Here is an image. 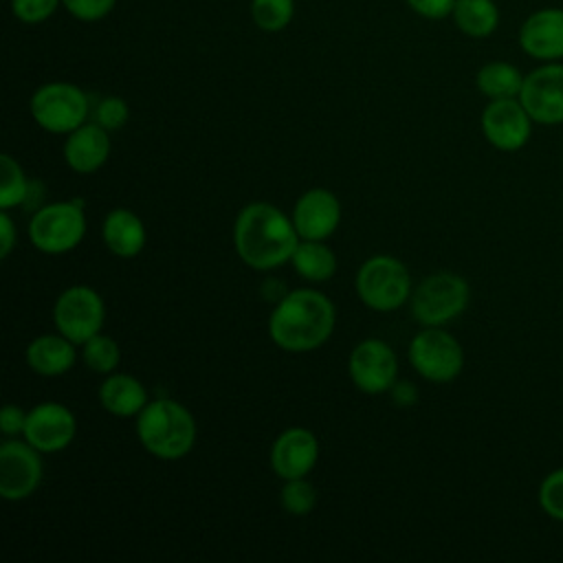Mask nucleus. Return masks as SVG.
<instances>
[{
	"label": "nucleus",
	"mask_w": 563,
	"mask_h": 563,
	"mask_svg": "<svg viewBox=\"0 0 563 563\" xmlns=\"http://www.w3.org/2000/svg\"><path fill=\"white\" fill-rule=\"evenodd\" d=\"M484 139L501 152L521 150L532 134V119L519 97L515 99H493L482 112Z\"/></svg>",
	"instance_id": "13"
},
{
	"label": "nucleus",
	"mask_w": 563,
	"mask_h": 563,
	"mask_svg": "<svg viewBox=\"0 0 563 563\" xmlns=\"http://www.w3.org/2000/svg\"><path fill=\"white\" fill-rule=\"evenodd\" d=\"M97 396L99 405L117 418H136L150 402L143 383L130 374L119 372L106 376V380L99 385Z\"/></svg>",
	"instance_id": "21"
},
{
	"label": "nucleus",
	"mask_w": 563,
	"mask_h": 563,
	"mask_svg": "<svg viewBox=\"0 0 563 563\" xmlns=\"http://www.w3.org/2000/svg\"><path fill=\"white\" fill-rule=\"evenodd\" d=\"M389 394H391V400H394L398 407H411V405H416V400H418V389H416V385L409 383V380H396L394 387L389 389Z\"/></svg>",
	"instance_id": "36"
},
{
	"label": "nucleus",
	"mask_w": 563,
	"mask_h": 563,
	"mask_svg": "<svg viewBox=\"0 0 563 563\" xmlns=\"http://www.w3.org/2000/svg\"><path fill=\"white\" fill-rule=\"evenodd\" d=\"M0 209H11L18 205H24L29 196L31 183L24 176L22 165L11 156L2 154L0 156Z\"/></svg>",
	"instance_id": "27"
},
{
	"label": "nucleus",
	"mask_w": 563,
	"mask_h": 563,
	"mask_svg": "<svg viewBox=\"0 0 563 563\" xmlns=\"http://www.w3.org/2000/svg\"><path fill=\"white\" fill-rule=\"evenodd\" d=\"M64 163L77 174H95L110 156V132L95 121H86L70 134H66Z\"/></svg>",
	"instance_id": "18"
},
{
	"label": "nucleus",
	"mask_w": 563,
	"mask_h": 563,
	"mask_svg": "<svg viewBox=\"0 0 563 563\" xmlns=\"http://www.w3.org/2000/svg\"><path fill=\"white\" fill-rule=\"evenodd\" d=\"M477 90L488 99H515L521 92L523 75L521 70L504 59H493L479 66L475 75Z\"/></svg>",
	"instance_id": "22"
},
{
	"label": "nucleus",
	"mask_w": 563,
	"mask_h": 563,
	"mask_svg": "<svg viewBox=\"0 0 563 563\" xmlns=\"http://www.w3.org/2000/svg\"><path fill=\"white\" fill-rule=\"evenodd\" d=\"M334 303L317 288H297L279 297L268 317V334L284 352H310L334 332Z\"/></svg>",
	"instance_id": "2"
},
{
	"label": "nucleus",
	"mask_w": 563,
	"mask_h": 563,
	"mask_svg": "<svg viewBox=\"0 0 563 563\" xmlns=\"http://www.w3.org/2000/svg\"><path fill=\"white\" fill-rule=\"evenodd\" d=\"M59 7H62V0H11L9 2L11 15L22 24H42L51 20Z\"/></svg>",
	"instance_id": "30"
},
{
	"label": "nucleus",
	"mask_w": 563,
	"mask_h": 563,
	"mask_svg": "<svg viewBox=\"0 0 563 563\" xmlns=\"http://www.w3.org/2000/svg\"><path fill=\"white\" fill-rule=\"evenodd\" d=\"M411 273L394 255L367 257L356 273V295L369 310L391 312L411 297Z\"/></svg>",
	"instance_id": "4"
},
{
	"label": "nucleus",
	"mask_w": 563,
	"mask_h": 563,
	"mask_svg": "<svg viewBox=\"0 0 563 563\" xmlns=\"http://www.w3.org/2000/svg\"><path fill=\"white\" fill-rule=\"evenodd\" d=\"M319 460V440L306 427L282 431L271 446V468L279 479L306 477Z\"/></svg>",
	"instance_id": "16"
},
{
	"label": "nucleus",
	"mask_w": 563,
	"mask_h": 563,
	"mask_svg": "<svg viewBox=\"0 0 563 563\" xmlns=\"http://www.w3.org/2000/svg\"><path fill=\"white\" fill-rule=\"evenodd\" d=\"M407 7L427 20H444L451 18L455 0H405Z\"/></svg>",
	"instance_id": "33"
},
{
	"label": "nucleus",
	"mask_w": 563,
	"mask_h": 563,
	"mask_svg": "<svg viewBox=\"0 0 563 563\" xmlns=\"http://www.w3.org/2000/svg\"><path fill=\"white\" fill-rule=\"evenodd\" d=\"M24 424H26V411L20 409L18 405H11L7 402L0 411V431L7 435V438H13L18 433L24 431Z\"/></svg>",
	"instance_id": "34"
},
{
	"label": "nucleus",
	"mask_w": 563,
	"mask_h": 563,
	"mask_svg": "<svg viewBox=\"0 0 563 563\" xmlns=\"http://www.w3.org/2000/svg\"><path fill=\"white\" fill-rule=\"evenodd\" d=\"M471 299L468 282L451 271H440L424 277L409 297V308L413 319L427 325H446L460 317Z\"/></svg>",
	"instance_id": "5"
},
{
	"label": "nucleus",
	"mask_w": 563,
	"mask_h": 563,
	"mask_svg": "<svg viewBox=\"0 0 563 563\" xmlns=\"http://www.w3.org/2000/svg\"><path fill=\"white\" fill-rule=\"evenodd\" d=\"M15 240H18V231H15V224L9 216V209H2L0 211V257L7 260L15 246Z\"/></svg>",
	"instance_id": "35"
},
{
	"label": "nucleus",
	"mask_w": 563,
	"mask_h": 563,
	"mask_svg": "<svg viewBox=\"0 0 563 563\" xmlns=\"http://www.w3.org/2000/svg\"><path fill=\"white\" fill-rule=\"evenodd\" d=\"M196 435L194 413L172 398H156L136 416V438L158 460L174 462L185 457L194 449Z\"/></svg>",
	"instance_id": "3"
},
{
	"label": "nucleus",
	"mask_w": 563,
	"mask_h": 563,
	"mask_svg": "<svg viewBox=\"0 0 563 563\" xmlns=\"http://www.w3.org/2000/svg\"><path fill=\"white\" fill-rule=\"evenodd\" d=\"M249 13L260 31L279 33L295 18V0H251Z\"/></svg>",
	"instance_id": "26"
},
{
	"label": "nucleus",
	"mask_w": 563,
	"mask_h": 563,
	"mask_svg": "<svg viewBox=\"0 0 563 563\" xmlns=\"http://www.w3.org/2000/svg\"><path fill=\"white\" fill-rule=\"evenodd\" d=\"M347 374L358 391L369 396L387 394L398 380L396 352L383 339H365L352 350Z\"/></svg>",
	"instance_id": "10"
},
{
	"label": "nucleus",
	"mask_w": 563,
	"mask_h": 563,
	"mask_svg": "<svg viewBox=\"0 0 563 563\" xmlns=\"http://www.w3.org/2000/svg\"><path fill=\"white\" fill-rule=\"evenodd\" d=\"M519 46L539 62L563 59V9L543 7L532 11L519 26Z\"/></svg>",
	"instance_id": "17"
},
{
	"label": "nucleus",
	"mask_w": 563,
	"mask_h": 563,
	"mask_svg": "<svg viewBox=\"0 0 563 563\" xmlns=\"http://www.w3.org/2000/svg\"><path fill=\"white\" fill-rule=\"evenodd\" d=\"M290 264L308 282H328L336 273V255L323 240H299Z\"/></svg>",
	"instance_id": "23"
},
{
	"label": "nucleus",
	"mask_w": 563,
	"mask_h": 563,
	"mask_svg": "<svg viewBox=\"0 0 563 563\" xmlns=\"http://www.w3.org/2000/svg\"><path fill=\"white\" fill-rule=\"evenodd\" d=\"M77 433L75 413L55 400H46L26 411L24 440L40 453H57L70 446Z\"/></svg>",
	"instance_id": "14"
},
{
	"label": "nucleus",
	"mask_w": 563,
	"mask_h": 563,
	"mask_svg": "<svg viewBox=\"0 0 563 563\" xmlns=\"http://www.w3.org/2000/svg\"><path fill=\"white\" fill-rule=\"evenodd\" d=\"M290 218L301 240H328L341 222V202L330 189L312 187L297 198Z\"/></svg>",
	"instance_id": "15"
},
{
	"label": "nucleus",
	"mask_w": 563,
	"mask_h": 563,
	"mask_svg": "<svg viewBox=\"0 0 563 563\" xmlns=\"http://www.w3.org/2000/svg\"><path fill=\"white\" fill-rule=\"evenodd\" d=\"M539 506L556 521H563V468L548 473L539 486Z\"/></svg>",
	"instance_id": "31"
},
{
	"label": "nucleus",
	"mask_w": 563,
	"mask_h": 563,
	"mask_svg": "<svg viewBox=\"0 0 563 563\" xmlns=\"http://www.w3.org/2000/svg\"><path fill=\"white\" fill-rule=\"evenodd\" d=\"M299 240L292 218L262 200L244 205L233 224L235 253L253 271H273L290 262Z\"/></svg>",
	"instance_id": "1"
},
{
	"label": "nucleus",
	"mask_w": 563,
	"mask_h": 563,
	"mask_svg": "<svg viewBox=\"0 0 563 563\" xmlns=\"http://www.w3.org/2000/svg\"><path fill=\"white\" fill-rule=\"evenodd\" d=\"M519 101L523 103L534 123H563V64L543 62L541 66L523 75Z\"/></svg>",
	"instance_id": "12"
},
{
	"label": "nucleus",
	"mask_w": 563,
	"mask_h": 563,
	"mask_svg": "<svg viewBox=\"0 0 563 563\" xmlns=\"http://www.w3.org/2000/svg\"><path fill=\"white\" fill-rule=\"evenodd\" d=\"M86 235L81 200H59L35 209L29 220L31 244L46 255H64L79 246Z\"/></svg>",
	"instance_id": "6"
},
{
	"label": "nucleus",
	"mask_w": 563,
	"mask_h": 563,
	"mask_svg": "<svg viewBox=\"0 0 563 563\" xmlns=\"http://www.w3.org/2000/svg\"><path fill=\"white\" fill-rule=\"evenodd\" d=\"M101 238L106 249L112 255L128 260V257H136L143 251L147 233H145L143 220L134 211L125 207H117L108 211V216L103 218Z\"/></svg>",
	"instance_id": "19"
},
{
	"label": "nucleus",
	"mask_w": 563,
	"mask_h": 563,
	"mask_svg": "<svg viewBox=\"0 0 563 563\" xmlns=\"http://www.w3.org/2000/svg\"><path fill=\"white\" fill-rule=\"evenodd\" d=\"M407 356L411 367L429 383H451L464 369V350L442 325L422 328L411 339Z\"/></svg>",
	"instance_id": "8"
},
{
	"label": "nucleus",
	"mask_w": 563,
	"mask_h": 563,
	"mask_svg": "<svg viewBox=\"0 0 563 563\" xmlns=\"http://www.w3.org/2000/svg\"><path fill=\"white\" fill-rule=\"evenodd\" d=\"M451 18L457 31L468 37L482 40L497 31L499 7L495 4V0H455Z\"/></svg>",
	"instance_id": "24"
},
{
	"label": "nucleus",
	"mask_w": 563,
	"mask_h": 563,
	"mask_svg": "<svg viewBox=\"0 0 563 563\" xmlns=\"http://www.w3.org/2000/svg\"><path fill=\"white\" fill-rule=\"evenodd\" d=\"M77 343L66 339L62 332L57 334H40L35 336L24 352L26 365L40 376H62L73 369L77 361Z\"/></svg>",
	"instance_id": "20"
},
{
	"label": "nucleus",
	"mask_w": 563,
	"mask_h": 563,
	"mask_svg": "<svg viewBox=\"0 0 563 563\" xmlns=\"http://www.w3.org/2000/svg\"><path fill=\"white\" fill-rule=\"evenodd\" d=\"M53 321L57 332L81 345L101 332L106 323V303L95 288L75 284L62 290L55 299Z\"/></svg>",
	"instance_id": "9"
},
{
	"label": "nucleus",
	"mask_w": 563,
	"mask_h": 563,
	"mask_svg": "<svg viewBox=\"0 0 563 563\" xmlns=\"http://www.w3.org/2000/svg\"><path fill=\"white\" fill-rule=\"evenodd\" d=\"M279 501L288 515L306 517L312 512V508L317 504V488L306 477L284 479Z\"/></svg>",
	"instance_id": "28"
},
{
	"label": "nucleus",
	"mask_w": 563,
	"mask_h": 563,
	"mask_svg": "<svg viewBox=\"0 0 563 563\" xmlns=\"http://www.w3.org/2000/svg\"><path fill=\"white\" fill-rule=\"evenodd\" d=\"M33 121L51 134H70L88 121V95L70 81H46L29 101Z\"/></svg>",
	"instance_id": "7"
},
{
	"label": "nucleus",
	"mask_w": 563,
	"mask_h": 563,
	"mask_svg": "<svg viewBox=\"0 0 563 563\" xmlns=\"http://www.w3.org/2000/svg\"><path fill=\"white\" fill-rule=\"evenodd\" d=\"M128 119H130L128 101L117 95H108V97L99 99L92 110V121L99 123L101 128H106L108 132L121 130L128 123Z\"/></svg>",
	"instance_id": "29"
},
{
	"label": "nucleus",
	"mask_w": 563,
	"mask_h": 563,
	"mask_svg": "<svg viewBox=\"0 0 563 563\" xmlns=\"http://www.w3.org/2000/svg\"><path fill=\"white\" fill-rule=\"evenodd\" d=\"M44 477L40 451L26 440H4L0 444V497L22 501L31 497Z\"/></svg>",
	"instance_id": "11"
},
{
	"label": "nucleus",
	"mask_w": 563,
	"mask_h": 563,
	"mask_svg": "<svg viewBox=\"0 0 563 563\" xmlns=\"http://www.w3.org/2000/svg\"><path fill=\"white\" fill-rule=\"evenodd\" d=\"M62 7L79 22H99L112 13L117 0H62Z\"/></svg>",
	"instance_id": "32"
},
{
	"label": "nucleus",
	"mask_w": 563,
	"mask_h": 563,
	"mask_svg": "<svg viewBox=\"0 0 563 563\" xmlns=\"http://www.w3.org/2000/svg\"><path fill=\"white\" fill-rule=\"evenodd\" d=\"M81 361L88 365V369L97 374H112L121 363V347L119 343L108 334H95L86 343H81Z\"/></svg>",
	"instance_id": "25"
}]
</instances>
